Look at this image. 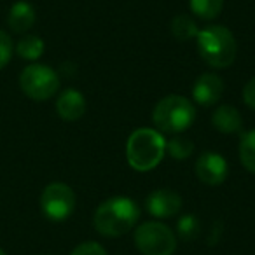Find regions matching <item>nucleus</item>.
<instances>
[{
    "label": "nucleus",
    "instance_id": "obj_1",
    "mask_svg": "<svg viewBox=\"0 0 255 255\" xmlns=\"http://www.w3.org/2000/svg\"><path fill=\"white\" fill-rule=\"evenodd\" d=\"M140 219V206L128 196H112L100 203L93 224L102 236L117 238L129 233Z\"/></svg>",
    "mask_w": 255,
    "mask_h": 255
},
{
    "label": "nucleus",
    "instance_id": "obj_2",
    "mask_svg": "<svg viewBox=\"0 0 255 255\" xmlns=\"http://www.w3.org/2000/svg\"><path fill=\"white\" fill-rule=\"evenodd\" d=\"M166 140L157 129L140 128L133 131L126 143L128 164L136 171H150L163 161Z\"/></svg>",
    "mask_w": 255,
    "mask_h": 255
},
{
    "label": "nucleus",
    "instance_id": "obj_3",
    "mask_svg": "<svg viewBox=\"0 0 255 255\" xmlns=\"http://www.w3.org/2000/svg\"><path fill=\"white\" fill-rule=\"evenodd\" d=\"M198 53L206 65L213 68H227L234 63L236 58V39L233 32L222 25H212L199 30Z\"/></svg>",
    "mask_w": 255,
    "mask_h": 255
},
{
    "label": "nucleus",
    "instance_id": "obj_4",
    "mask_svg": "<svg viewBox=\"0 0 255 255\" xmlns=\"http://www.w3.org/2000/svg\"><path fill=\"white\" fill-rule=\"evenodd\" d=\"M194 119L196 107L192 105L191 100L180 95L164 96L152 110V123L157 128V131L171 133V135H178L189 129Z\"/></svg>",
    "mask_w": 255,
    "mask_h": 255
},
{
    "label": "nucleus",
    "instance_id": "obj_5",
    "mask_svg": "<svg viewBox=\"0 0 255 255\" xmlns=\"http://www.w3.org/2000/svg\"><path fill=\"white\" fill-rule=\"evenodd\" d=\"M21 91L33 102H46L60 89V75L56 70L42 63H32L23 68L19 75Z\"/></svg>",
    "mask_w": 255,
    "mask_h": 255
},
{
    "label": "nucleus",
    "instance_id": "obj_6",
    "mask_svg": "<svg viewBox=\"0 0 255 255\" xmlns=\"http://www.w3.org/2000/svg\"><path fill=\"white\" fill-rule=\"evenodd\" d=\"M135 245L142 255H173L177 238L166 224L143 222L135 231Z\"/></svg>",
    "mask_w": 255,
    "mask_h": 255
},
{
    "label": "nucleus",
    "instance_id": "obj_7",
    "mask_svg": "<svg viewBox=\"0 0 255 255\" xmlns=\"http://www.w3.org/2000/svg\"><path fill=\"white\" fill-rule=\"evenodd\" d=\"M40 208L54 222L68 219L75 210V192L63 182H51L40 194Z\"/></svg>",
    "mask_w": 255,
    "mask_h": 255
},
{
    "label": "nucleus",
    "instance_id": "obj_8",
    "mask_svg": "<svg viewBox=\"0 0 255 255\" xmlns=\"http://www.w3.org/2000/svg\"><path fill=\"white\" fill-rule=\"evenodd\" d=\"M196 175L206 185H220L226 182L229 175V166L227 161L220 156L219 152H203L196 159Z\"/></svg>",
    "mask_w": 255,
    "mask_h": 255
},
{
    "label": "nucleus",
    "instance_id": "obj_9",
    "mask_svg": "<svg viewBox=\"0 0 255 255\" xmlns=\"http://www.w3.org/2000/svg\"><path fill=\"white\" fill-rule=\"evenodd\" d=\"M145 208L156 219H171L182 210V198L170 189H157L147 196Z\"/></svg>",
    "mask_w": 255,
    "mask_h": 255
},
{
    "label": "nucleus",
    "instance_id": "obj_10",
    "mask_svg": "<svg viewBox=\"0 0 255 255\" xmlns=\"http://www.w3.org/2000/svg\"><path fill=\"white\" fill-rule=\"evenodd\" d=\"M224 93V81L213 72L203 74L196 79L192 86V98L201 107H212L222 98Z\"/></svg>",
    "mask_w": 255,
    "mask_h": 255
},
{
    "label": "nucleus",
    "instance_id": "obj_11",
    "mask_svg": "<svg viewBox=\"0 0 255 255\" xmlns=\"http://www.w3.org/2000/svg\"><path fill=\"white\" fill-rule=\"evenodd\" d=\"M56 112L63 121H77L86 112V98L77 89H65L56 100Z\"/></svg>",
    "mask_w": 255,
    "mask_h": 255
},
{
    "label": "nucleus",
    "instance_id": "obj_12",
    "mask_svg": "<svg viewBox=\"0 0 255 255\" xmlns=\"http://www.w3.org/2000/svg\"><path fill=\"white\" fill-rule=\"evenodd\" d=\"M212 124L217 131L224 133V135H233V133H240L243 128V117H241L240 110L233 105H220L215 109L212 116Z\"/></svg>",
    "mask_w": 255,
    "mask_h": 255
},
{
    "label": "nucleus",
    "instance_id": "obj_13",
    "mask_svg": "<svg viewBox=\"0 0 255 255\" xmlns=\"http://www.w3.org/2000/svg\"><path fill=\"white\" fill-rule=\"evenodd\" d=\"M35 9L26 0H18L11 9H9L7 25L14 33H26L35 25Z\"/></svg>",
    "mask_w": 255,
    "mask_h": 255
},
{
    "label": "nucleus",
    "instance_id": "obj_14",
    "mask_svg": "<svg viewBox=\"0 0 255 255\" xmlns=\"http://www.w3.org/2000/svg\"><path fill=\"white\" fill-rule=\"evenodd\" d=\"M46 51V44L39 35H25L18 44H16V53L19 58L26 61H37Z\"/></svg>",
    "mask_w": 255,
    "mask_h": 255
},
{
    "label": "nucleus",
    "instance_id": "obj_15",
    "mask_svg": "<svg viewBox=\"0 0 255 255\" xmlns=\"http://www.w3.org/2000/svg\"><path fill=\"white\" fill-rule=\"evenodd\" d=\"M171 33L177 40L185 42V40L196 39L199 33V28L196 25V21L187 14H178L171 21Z\"/></svg>",
    "mask_w": 255,
    "mask_h": 255
},
{
    "label": "nucleus",
    "instance_id": "obj_16",
    "mask_svg": "<svg viewBox=\"0 0 255 255\" xmlns=\"http://www.w3.org/2000/svg\"><path fill=\"white\" fill-rule=\"evenodd\" d=\"M191 12L203 21H212L222 12L224 0H189Z\"/></svg>",
    "mask_w": 255,
    "mask_h": 255
},
{
    "label": "nucleus",
    "instance_id": "obj_17",
    "mask_svg": "<svg viewBox=\"0 0 255 255\" xmlns=\"http://www.w3.org/2000/svg\"><path fill=\"white\" fill-rule=\"evenodd\" d=\"M240 161L250 173H255V129L245 131L240 138Z\"/></svg>",
    "mask_w": 255,
    "mask_h": 255
},
{
    "label": "nucleus",
    "instance_id": "obj_18",
    "mask_svg": "<svg viewBox=\"0 0 255 255\" xmlns=\"http://www.w3.org/2000/svg\"><path fill=\"white\" fill-rule=\"evenodd\" d=\"M166 152H168V156H171L173 159L184 161L192 156V152H194V143L189 138H184V136H173L170 142H166Z\"/></svg>",
    "mask_w": 255,
    "mask_h": 255
},
{
    "label": "nucleus",
    "instance_id": "obj_19",
    "mask_svg": "<svg viewBox=\"0 0 255 255\" xmlns=\"http://www.w3.org/2000/svg\"><path fill=\"white\" fill-rule=\"evenodd\" d=\"M177 231L178 236L184 241H192L199 234V220L194 215H191V213H185V215H182L178 219Z\"/></svg>",
    "mask_w": 255,
    "mask_h": 255
},
{
    "label": "nucleus",
    "instance_id": "obj_20",
    "mask_svg": "<svg viewBox=\"0 0 255 255\" xmlns=\"http://www.w3.org/2000/svg\"><path fill=\"white\" fill-rule=\"evenodd\" d=\"M14 53V42H12L11 35L5 33L4 30H0V70L9 65Z\"/></svg>",
    "mask_w": 255,
    "mask_h": 255
},
{
    "label": "nucleus",
    "instance_id": "obj_21",
    "mask_svg": "<svg viewBox=\"0 0 255 255\" xmlns=\"http://www.w3.org/2000/svg\"><path fill=\"white\" fill-rule=\"evenodd\" d=\"M70 255H107V250L96 241H84L77 245Z\"/></svg>",
    "mask_w": 255,
    "mask_h": 255
},
{
    "label": "nucleus",
    "instance_id": "obj_22",
    "mask_svg": "<svg viewBox=\"0 0 255 255\" xmlns=\"http://www.w3.org/2000/svg\"><path fill=\"white\" fill-rule=\"evenodd\" d=\"M243 102L247 103V107L255 110V77H252L250 81L245 84L243 88Z\"/></svg>",
    "mask_w": 255,
    "mask_h": 255
},
{
    "label": "nucleus",
    "instance_id": "obj_23",
    "mask_svg": "<svg viewBox=\"0 0 255 255\" xmlns=\"http://www.w3.org/2000/svg\"><path fill=\"white\" fill-rule=\"evenodd\" d=\"M0 255H5V252H4V250H2V248H0Z\"/></svg>",
    "mask_w": 255,
    "mask_h": 255
}]
</instances>
